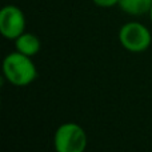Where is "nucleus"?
<instances>
[{
	"instance_id": "1",
	"label": "nucleus",
	"mask_w": 152,
	"mask_h": 152,
	"mask_svg": "<svg viewBox=\"0 0 152 152\" xmlns=\"http://www.w3.org/2000/svg\"><path fill=\"white\" fill-rule=\"evenodd\" d=\"M3 74L12 86L26 87L36 80L37 68L32 61V58L15 51L4 58Z\"/></svg>"
},
{
	"instance_id": "2",
	"label": "nucleus",
	"mask_w": 152,
	"mask_h": 152,
	"mask_svg": "<svg viewBox=\"0 0 152 152\" xmlns=\"http://www.w3.org/2000/svg\"><path fill=\"white\" fill-rule=\"evenodd\" d=\"M87 134L77 123H63L53 134L55 152H84L87 148Z\"/></svg>"
},
{
	"instance_id": "3",
	"label": "nucleus",
	"mask_w": 152,
	"mask_h": 152,
	"mask_svg": "<svg viewBox=\"0 0 152 152\" xmlns=\"http://www.w3.org/2000/svg\"><path fill=\"white\" fill-rule=\"evenodd\" d=\"M119 42L128 52L140 53L150 48L152 36L144 24L139 21H128L119 29Z\"/></svg>"
},
{
	"instance_id": "4",
	"label": "nucleus",
	"mask_w": 152,
	"mask_h": 152,
	"mask_svg": "<svg viewBox=\"0 0 152 152\" xmlns=\"http://www.w3.org/2000/svg\"><path fill=\"white\" fill-rule=\"evenodd\" d=\"M26 16L19 7L4 5L0 11V34L8 40H16L26 32Z\"/></svg>"
},
{
	"instance_id": "5",
	"label": "nucleus",
	"mask_w": 152,
	"mask_h": 152,
	"mask_svg": "<svg viewBox=\"0 0 152 152\" xmlns=\"http://www.w3.org/2000/svg\"><path fill=\"white\" fill-rule=\"evenodd\" d=\"M15 48L18 52L32 58L36 53H39L40 48H42V43H40V39L35 34L24 32L15 40Z\"/></svg>"
},
{
	"instance_id": "6",
	"label": "nucleus",
	"mask_w": 152,
	"mask_h": 152,
	"mask_svg": "<svg viewBox=\"0 0 152 152\" xmlns=\"http://www.w3.org/2000/svg\"><path fill=\"white\" fill-rule=\"evenodd\" d=\"M119 7L131 16H142L150 13L152 0H119Z\"/></svg>"
},
{
	"instance_id": "7",
	"label": "nucleus",
	"mask_w": 152,
	"mask_h": 152,
	"mask_svg": "<svg viewBox=\"0 0 152 152\" xmlns=\"http://www.w3.org/2000/svg\"><path fill=\"white\" fill-rule=\"evenodd\" d=\"M92 1L100 8H112L115 5H119V0H92Z\"/></svg>"
},
{
	"instance_id": "8",
	"label": "nucleus",
	"mask_w": 152,
	"mask_h": 152,
	"mask_svg": "<svg viewBox=\"0 0 152 152\" xmlns=\"http://www.w3.org/2000/svg\"><path fill=\"white\" fill-rule=\"evenodd\" d=\"M150 19H151V23H152V8H151V11H150Z\"/></svg>"
}]
</instances>
